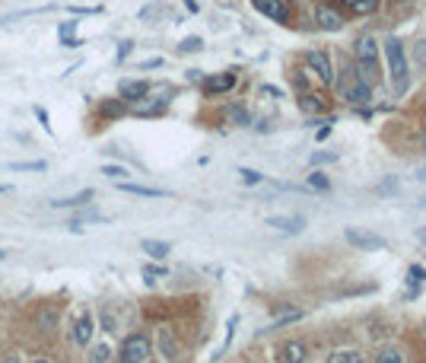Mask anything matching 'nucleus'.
I'll use <instances>...</instances> for the list:
<instances>
[{"label": "nucleus", "mask_w": 426, "mask_h": 363, "mask_svg": "<svg viewBox=\"0 0 426 363\" xmlns=\"http://www.w3.org/2000/svg\"><path fill=\"white\" fill-rule=\"evenodd\" d=\"M385 67H388L391 96H395V99H401V96L410 90V64H407L404 42H401V39H395V36L385 39Z\"/></svg>", "instance_id": "nucleus-1"}, {"label": "nucleus", "mask_w": 426, "mask_h": 363, "mask_svg": "<svg viewBox=\"0 0 426 363\" xmlns=\"http://www.w3.org/2000/svg\"><path fill=\"white\" fill-rule=\"evenodd\" d=\"M338 93H341L343 102H350V106H356V108L369 106V99H373V90H369V83L360 77V71H356V67H350V64L341 71Z\"/></svg>", "instance_id": "nucleus-2"}, {"label": "nucleus", "mask_w": 426, "mask_h": 363, "mask_svg": "<svg viewBox=\"0 0 426 363\" xmlns=\"http://www.w3.org/2000/svg\"><path fill=\"white\" fill-rule=\"evenodd\" d=\"M353 51H356V71H360V77L373 86L375 77H379V45H375L373 36H360Z\"/></svg>", "instance_id": "nucleus-3"}, {"label": "nucleus", "mask_w": 426, "mask_h": 363, "mask_svg": "<svg viewBox=\"0 0 426 363\" xmlns=\"http://www.w3.org/2000/svg\"><path fill=\"white\" fill-rule=\"evenodd\" d=\"M150 354H153V344L147 334H128L121 344V363H147Z\"/></svg>", "instance_id": "nucleus-4"}, {"label": "nucleus", "mask_w": 426, "mask_h": 363, "mask_svg": "<svg viewBox=\"0 0 426 363\" xmlns=\"http://www.w3.org/2000/svg\"><path fill=\"white\" fill-rule=\"evenodd\" d=\"M306 64L315 71V77H318V83H325V86H331L334 83V67H331V58H328L325 51H308L306 54Z\"/></svg>", "instance_id": "nucleus-5"}, {"label": "nucleus", "mask_w": 426, "mask_h": 363, "mask_svg": "<svg viewBox=\"0 0 426 363\" xmlns=\"http://www.w3.org/2000/svg\"><path fill=\"white\" fill-rule=\"evenodd\" d=\"M251 4H255V10L261 16L274 19V23H280V26L290 23V4L286 0H251Z\"/></svg>", "instance_id": "nucleus-6"}, {"label": "nucleus", "mask_w": 426, "mask_h": 363, "mask_svg": "<svg viewBox=\"0 0 426 363\" xmlns=\"http://www.w3.org/2000/svg\"><path fill=\"white\" fill-rule=\"evenodd\" d=\"M343 236H347L350 245H356V249H363V252H382L385 249V239L375 236V232H360V230L350 227Z\"/></svg>", "instance_id": "nucleus-7"}, {"label": "nucleus", "mask_w": 426, "mask_h": 363, "mask_svg": "<svg viewBox=\"0 0 426 363\" xmlns=\"http://www.w3.org/2000/svg\"><path fill=\"white\" fill-rule=\"evenodd\" d=\"M264 227L280 230V232H293V236H296V232L306 230V217H299V214H290V217H267Z\"/></svg>", "instance_id": "nucleus-8"}, {"label": "nucleus", "mask_w": 426, "mask_h": 363, "mask_svg": "<svg viewBox=\"0 0 426 363\" xmlns=\"http://www.w3.org/2000/svg\"><path fill=\"white\" fill-rule=\"evenodd\" d=\"M315 23H318V29H325V32L343 29V16L338 10H331V6H315Z\"/></svg>", "instance_id": "nucleus-9"}, {"label": "nucleus", "mask_w": 426, "mask_h": 363, "mask_svg": "<svg viewBox=\"0 0 426 363\" xmlns=\"http://www.w3.org/2000/svg\"><path fill=\"white\" fill-rule=\"evenodd\" d=\"M128 108L134 115H143V118H147V115H162V112H166V99H150V93H147L143 99L130 102Z\"/></svg>", "instance_id": "nucleus-10"}, {"label": "nucleus", "mask_w": 426, "mask_h": 363, "mask_svg": "<svg viewBox=\"0 0 426 363\" xmlns=\"http://www.w3.org/2000/svg\"><path fill=\"white\" fill-rule=\"evenodd\" d=\"M308 360V351L302 341H286L280 344V363H306Z\"/></svg>", "instance_id": "nucleus-11"}, {"label": "nucleus", "mask_w": 426, "mask_h": 363, "mask_svg": "<svg viewBox=\"0 0 426 363\" xmlns=\"http://www.w3.org/2000/svg\"><path fill=\"white\" fill-rule=\"evenodd\" d=\"M236 73H217V77H210V80H204V93H210V96H217V93H229L232 86H236Z\"/></svg>", "instance_id": "nucleus-12"}, {"label": "nucleus", "mask_w": 426, "mask_h": 363, "mask_svg": "<svg viewBox=\"0 0 426 363\" xmlns=\"http://www.w3.org/2000/svg\"><path fill=\"white\" fill-rule=\"evenodd\" d=\"M89 341H93V316H89V312H83V316L73 322V344L86 347Z\"/></svg>", "instance_id": "nucleus-13"}, {"label": "nucleus", "mask_w": 426, "mask_h": 363, "mask_svg": "<svg viewBox=\"0 0 426 363\" xmlns=\"http://www.w3.org/2000/svg\"><path fill=\"white\" fill-rule=\"evenodd\" d=\"M150 93V83L147 80H125V83H121V99L128 102H137V99H143V96Z\"/></svg>", "instance_id": "nucleus-14"}, {"label": "nucleus", "mask_w": 426, "mask_h": 363, "mask_svg": "<svg viewBox=\"0 0 426 363\" xmlns=\"http://www.w3.org/2000/svg\"><path fill=\"white\" fill-rule=\"evenodd\" d=\"M140 249L147 252L150 258H156V262H162V258H166L169 252H172V245H169V242H162V239H143V242H140Z\"/></svg>", "instance_id": "nucleus-15"}, {"label": "nucleus", "mask_w": 426, "mask_h": 363, "mask_svg": "<svg viewBox=\"0 0 426 363\" xmlns=\"http://www.w3.org/2000/svg\"><path fill=\"white\" fill-rule=\"evenodd\" d=\"M121 191H128V195H140V198H162L166 191L162 188H150V185H134V182H118Z\"/></svg>", "instance_id": "nucleus-16"}, {"label": "nucleus", "mask_w": 426, "mask_h": 363, "mask_svg": "<svg viewBox=\"0 0 426 363\" xmlns=\"http://www.w3.org/2000/svg\"><path fill=\"white\" fill-rule=\"evenodd\" d=\"M343 6H347L350 13H356V16H369V13H375L379 0H343Z\"/></svg>", "instance_id": "nucleus-17"}, {"label": "nucleus", "mask_w": 426, "mask_h": 363, "mask_svg": "<svg viewBox=\"0 0 426 363\" xmlns=\"http://www.w3.org/2000/svg\"><path fill=\"white\" fill-rule=\"evenodd\" d=\"M93 198V191H80V195H73V198H58V201H51V208H83V204Z\"/></svg>", "instance_id": "nucleus-18"}, {"label": "nucleus", "mask_w": 426, "mask_h": 363, "mask_svg": "<svg viewBox=\"0 0 426 363\" xmlns=\"http://www.w3.org/2000/svg\"><path fill=\"white\" fill-rule=\"evenodd\" d=\"M328 363H363V354L360 351H334Z\"/></svg>", "instance_id": "nucleus-19"}, {"label": "nucleus", "mask_w": 426, "mask_h": 363, "mask_svg": "<svg viewBox=\"0 0 426 363\" xmlns=\"http://www.w3.org/2000/svg\"><path fill=\"white\" fill-rule=\"evenodd\" d=\"M13 173H45L48 163L45 160H32V163H13Z\"/></svg>", "instance_id": "nucleus-20"}, {"label": "nucleus", "mask_w": 426, "mask_h": 363, "mask_svg": "<svg viewBox=\"0 0 426 363\" xmlns=\"http://www.w3.org/2000/svg\"><path fill=\"white\" fill-rule=\"evenodd\" d=\"M302 316H306V312H302V310H284L271 328H284V325H290V322H299Z\"/></svg>", "instance_id": "nucleus-21"}, {"label": "nucleus", "mask_w": 426, "mask_h": 363, "mask_svg": "<svg viewBox=\"0 0 426 363\" xmlns=\"http://www.w3.org/2000/svg\"><path fill=\"white\" fill-rule=\"evenodd\" d=\"M299 108H302V112H306V115H318L321 112V99H318V96H299Z\"/></svg>", "instance_id": "nucleus-22"}, {"label": "nucleus", "mask_w": 426, "mask_h": 363, "mask_svg": "<svg viewBox=\"0 0 426 363\" xmlns=\"http://www.w3.org/2000/svg\"><path fill=\"white\" fill-rule=\"evenodd\" d=\"M423 280H426V268H423V265H407V284L410 287H417V284H423Z\"/></svg>", "instance_id": "nucleus-23"}, {"label": "nucleus", "mask_w": 426, "mask_h": 363, "mask_svg": "<svg viewBox=\"0 0 426 363\" xmlns=\"http://www.w3.org/2000/svg\"><path fill=\"white\" fill-rule=\"evenodd\" d=\"M375 363H404V354L395 351V347H385V351L375 354Z\"/></svg>", "instance_id": "nucleus-24"}, {"label": "nucleus", "mask_w": 426, "mask_h": 363, "mask_svg": "<svg viewBox=\"0 0 426 363\" xmlns=\"http://www.w3.org/2000/svg\"><path fill=\"white\" fill-rule=\"evenodd\" d=\"M178 51H182V54H194V51H204V39H197V36L185 39V42L178 45Z\"/></svg>", "instance_id": "nucleus-25"}, {"label": "nucleus", "mask_w": 426, "mask_h": 363, "mask_svg": "<svg viewBox=\"0 0 426 363\" xmlns=\"http://www.w3.org/2000/svg\"><path fill=\"white\" fill-rule=\"evenodd\" d=\"M226 115H229V121H232V125H251L249 112H245L242 106H232V108H229V112H226Z\"/></svg>", "instance_id": "nucleus-26"}, {"label": "nucleus", "mask_w": 426, "mask_h": 363, "mask_svg": "<svg viewBox=\"0 0 426 363\" xmlns=\"http://www.w3.org/2000/svg\"><path fill=\"white\" fill-rule=\"evenodd\" d=\"M338 160H341L338 153H325V150H318V153L308 156V163H312V166H328V163H338Z\"/></svg>", "instance_id": "nucleus-27"}, {"label": "nucleus", "mask_w": 426, "mask_h": 363, "mask_svg": "<svg viewBox=\"0 0 426 363\" xmlns=\"http://www.w3.org/2000/svg\"><path fill=\"white\" fill-rule=\"evenodd\" d=\"M54 319H58V316H54V310H42V312H38V332H51Z\"/></svg>", "instance_id": "nucleus-28"}, {"label": "nucleus", "mask_w": 426, "mask_h": 363, "mask_svg": "<svg viewBox=\"0 0 426 363\" xmlns=\"http://www.w3.org/2000/svg\"><path fill=\"white\" fill-rule=\"evenodd\" d=\"M102 175H108V179H115V182H125L130 173L125 166H102Z\"/></svg>", "instance_id": "nucleus-29"}, {"label": "nucleus", "mask_w": 426, "mask_h": 363, "mask_svg": "<svg viewBox=\"0 0 426 363\" xmlns=\"http://www.w3.org/2000/svg\"><path fill=\"white\" fill-rule=\"evenodd\" d=\"M308 185H312V188H318V191H331V182H328V175H321V173L308 175Z\"/></svg>", "instance_id": "nucleus-30"}, {"label": "nucleus", "mask_w": 426, "mask_h": 363, "mask_svg": "<svg viewBox=\"0 0 426 363\" xmlns=\"http://www.w3.org/2000/svg\"><path fill=\"white\" fill-rule=\"evenodd\" d=\"M121 112H128V102L121 99V102H105V106H102V115H121Z\"/></svg>", "instance_id": "nucleus-31"}, {"label": "nucleus", "mask_w": 426, "mask_h": 363, "mask_svg": "<svg viewBox=\"0 0 426 363\" xmlns=\"http://www.w3.org/2000/svg\"><path fill=\"white\" fill-rule=\"evenodd\" d=\"M160 344H162V351H166V357H169V360L175 357V344H172V334L166 332V328L160 332Z\"/></svg>", "instance_id": "nucleus-32"}, {"label": "nucleus", "mask_w": 426, "mask_h": 363, "mask_svg": "<svg viewBox=\"0 0 426 363\" xmlns=\"http://www.w3.org/2000/svg\"><path fill=\"white\" fill-rule=\"evenodd\" d=\"M239 175H242V182L245 185H258V182H264V175H261V173H255V169H239Z\"/></svg>", "instance_id": "nucleus-33"}, {"label": "nucleus", "mask_w": 426, "mask_h": 363, "mask_svg": "<svg viewBox=\"0 0 426 363\" xmlns=\"http://www.w3.org/2000/svg\"><path fill=\"white\" fill-rule=\"evenodd\" d=\"M143 277H147V284H153L156 277H166V268H160V265H147V268H143Z\"/></svg>", "instance_id": "nucleus-34"}, {"label": "nucleus", "mask_w": 426, "mask_h": 363, "mask_svg": "<svg viewBox=\"0 0 426 363\" xmlns=\"http://www.w3.org/2000/svg\"><path fill=\"white\" fill-rule=\"evenodd\" d=\"M108 344H99V347H93V357H89V363H105L108 360Z\"/></svg>", "instance_id": "nucleus-35"}, {"label": "nucleus", "mask_w": 426, "mask_h": 363, "mask_svg": "<svg viewBox=\"0 0 426 363\" xmlns=\"http://www.w3.org/2000/svg\"><path fill=\"white\" fill-rule=\"evenodd\" d=\"M73 32H77V23H61V42H67V39H73Z\"/></svg>", "instance_id": "nucleus-36"}, {"label": "nucleus", "mask_w": 426, "mask_h": 363, "mask_svg": "<svg viewBox=\"0 0 426 363\" xmlns=\"http://www.w3.org/2000/svg\"><path fill=\"white\" fill-rule=\"evenodd\" d=\"M379 191H382V195H388V191H398V179H385V182L379 185Z\"/></svg>", "instance_id": "nucleus-37"}, {"label": "nucleus", "mask_w": 426, "mask_h": 363, "mask_svg": "<svg viewBox=\"0 0 426 363\" xmlns=\"http://www.w3.org/2000/svg\"><path fill=\"white\" fill-rule=\"evenodd\" d=\"M153 67H162V58H150L140 64V71H153Z\"/></svg>", "instance_id": "nucleus-38"}, {"label": "nucleus", "mask_w": 426, "mask_h": 363, "mask_svg": "<svg viewBox=\"0 0 426 363\" xmlns=\"http://www.w3.org/2000/svg\"><path fill=\"white\" fill-rule=\"evenodd\" d=\"M130 48H134V42H121V45H118V61H125V58H128Z\"/></svg>", "instance_id": "nucleus-39"}, {"label": "nucleus", "mask_w": 426, "mask_h": 363, "mask_svg": "<svg viewBox=\"0 0 426 363\" xmlns=\"http://www.w3.org/2000/svg\"><path fill=\"white\" fill-rule=\"evenodd\" d=\"M36 118L42 121V128H45V131H51V125H48V112H45V108H36Z\"/></svg>", "instance_id": "nucleus-40"}, {"label": "nucleus", "mask_w": 426, "mask_h": 363, "mask_svg": "<svg viewBox=\"0 0 426 363\" xmlns=\"http://www.w3.org/2000/svg\"><path fill=\"white\" fill-rule=\"evenodd\" d=\"M185 6H188L191 13H197V0H185Z\"/></svg>", "instance_id": "nucleus-41"}, {"label": "nucleus", "mask_w": 426, "mask_h": 363, "mask_svg": "<svg viewBox=\"0 0 426 363\" xmlns=\"http://www.w3.org/2000/svg\"><path fill=\"white\" fill-rule=\"evenodd\" d=\"M417 239H420V242L426 245V227H420V230H417Z\"/></svg>", "instance_id": "nucleus-42"}, {"label": "nucleus", "mask_w": 426, "mask_h": 363, "mask_svg": "<svg viewBox=\"0 0 426 363\" xmlns=\"http://www.w3.org/2000/svg\"><path fill=\"white\" fill-rule=\"evenodd\" d=\"M417 179H420V182H426V169H420V173H417Z\"/></svg>", "instance_id": "nucleus-43"}, {"label": "nucleus", "mask_w": 426, "mask_h": 363, "mask_svg": "<svg viewBox=\"0 0 426 363\" xmlns=\"http://www.w3.org/2000/svg\"><path fill=\"white\" fill-rule=\"evenodd\" d=\"M6 191H10V188H6V185H0V195H6Z\"/></svg>", "instance_id": "nucleus-44"}, {"label": "nucleus", "mask_w": 426, "mask_h": 363, "mask_svg": "<svg viewBox=\"0 0 426 363\" xmlns=\"http://www.w3.org/2000/svg\"><path fill=\"white\" fill-rule=\"evenodd\" d=\"M6 363H23V360H19V357H10V360H6Z\"/></svg>", "instance_id": "nucleus-45"}, {"label": "nucleus", "mask_w": 426, "mask_h": 363, "mask_svg": "<svg viewBox=\"0 0 426 363\" xmlns=\"http://www.w3.org/2000/svg\"><path fill=\"white\" fill-rule=\"evenodd\" d=\"M32 363H51V360H32Z\"/></svg>", "instance_id": "nucleus-46"}, {"label": "nucleus", "mask_w": 426, "mask_h": 363, "mask_svg": "<svg viewBox=\"0 0 426 363\" xmlns=\"http://www.w3.org/2000/svg\"><path fill=\"white\" fill-rule=\"evenodd\" d=\"M4 258H6V252H0V262H4Z\"/></svg>", "instance_id": "nucleus-47"}]
</instances>
